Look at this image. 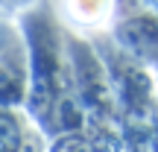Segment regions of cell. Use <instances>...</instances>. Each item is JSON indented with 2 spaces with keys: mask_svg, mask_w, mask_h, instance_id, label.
Here are the masks:
<instances>
[{
  "mask_svg": "<svg viewBox=\"0 0 158 152\" xmlns=\"http://www.w3.org/2000/svg\"><path fill=\"white\" fill-rule=\"evenodd\" d=\"M68 6L79 21H100L108 12V0H70Z\"/></svg>",
  "mask_w": 158,
  "mask_h": 152,
  "instance_id": "1",
  "label": "cell"
}]
</instances>
